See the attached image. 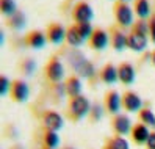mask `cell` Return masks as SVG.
<instances>
[{"label": "cell", "instance_id": "obj_1", "mask_svg": "<svg viewBox=\"0 0 155 149\" xmlns=\"http://www.w3.org/2000/svg\"><path fill=\"white\" fill-rule=\"evenodd\" d=\"M91 105H89V102L86 97L83 96H77V97H72L71 99V104H69V111H71V115L74 116V118H83L89 110Z\"/></svg>", "mask_w": 155, "mask_h": 149}, {"label": "cell", "instance_id": "obj_2", "mask_svg": "<svg viewBox=\"0 0 155 149\" xmlns=\"http://www.w3.org/2000/svg\"><path fill=\"white\" fill-rule=\"evenodd\" d=\"M45 74H47V77L52 80V82H60L64 76V68H63V64L58 58H52L47 66H45Z\"/></svg>", "mask_w": 155, "mask_h": 149}, {"label": "cell", "instance_id": "obj_3", "mask_svg": "<svg viewBox=\"0 0 155 149\" xmlns=\"http://www.w3.org/2000/svg\"><path fill=\"white\" fill-rule=\"evenodd\" d=\"M114 14H116V19L122 27H129L133 22V13L127 3H117L114 8Z\"/></svg>", "mask_w": 155, "mask_h": 149}, {"label": "cell", "instance_id": "obj_4", "mask_svg": "<svg viewBox=\"0 0 155 149\" xmlns=\"http://www.w3.org/2000/svg\"><path fill=\"white\" fill-rule=\"evenodd\" d=\"M72 16H74V19H75L78 24L89 22L91 19H93V10H91V6H89L88 3L80 2V3H77V5H75Z\"/></svg>", "mask_w": 155, "mask_h": 149}, {"label": "cell", "instance_id": "obj_5", "mask_svg": "<svg viewBox=\"0 0 155 149\" xmlns=\"http://www.w3.org/2000/svg\"><path fill=\"white\" fill-rule=\"evenodd\" d=\"M28 86H27V83L22 82V80H16L11 83V96L14 100L17 102H25L28 99Z\"/></svg>", "mask_w": 155, "mask_h": 149}, {"label": "cell", "instance_id": "obj_6", "mask_svg": "<svg viewBox=\"0 0 155 149\" xmlns=\"http://www.w3.org/2000/svg\"><path fill=\"white\" fill-rule=\"evenodd\" d=\"M146 46H147V38H146V35L143 33H138V32H132L129 35V47L135 52H141L146 49Z\"/></svg>", "mask_w": 155, "mask_h": 149}, {"label": "cell", "instance_id": "obj_7", "mask_svg": "<svg viewBox=\"0 0 155 149\" xmlns=\"http://www.w3.org/2000/svg\"><path fill=\"white\" fill-rule=\"evenodd\" d=\"M122 104L129 111H138L143 105V100L138 94H135V93H125L122 96Z\"/></svg>", "mask_w": 155, "mask_h": 149}, {"label": "cell", "instance_id": "obj_8", "mask_svg": "<svg viewBox=\"0 0 155 149\" xmlns=\"http://www.w3.org/2000/svg\"><path fill=\"white\" fill-rule=\"evenodd\" d=\"M117 74H119V80L124 85H130L135 80V69L129 63H122L121 66L117 68Z\"/></svg>", "mask_w": 155, "mask_h": 149}, {"label": "cell", "instance_id": "obj_9", "mask_svg": "<svg viewBox=\"0 0 155 149\" xmlns=\"http://www.w3.org/2000/svg\"><path fill=\"white\" fill-rule=\"evenodd\" d=\"M44 126L47 127L49 130H60L63 127V119L58 113L55 111H47V113L44 115Z\"/></svg>", "mask_w": 155, "mask_h": 149}, {"label": "cell", "instance_id": "obj_10", "mask_svg": "<svg viewBox=\"0 0 155 149\" xmlns=\"http://www.w3.org/2000/svg\"><path fill=\"white\" fill-rule=\"evenodd\" d=\"M47 36H49L50 42L58 44V42H61V41L68 36V32L63 29L60 24H52V25L49 27V30H47Z\"/></svg>", "mask_w": 155, "mask_h": 149}, {"label": "cell", "instance_id": "obj_11", "mask_svg": "<svg viewBox=\"0 0 155 149\" xmlns=\"http://www.w3.org/2000/svg\"><path fill=\"white\" fill-rule=\"evenodd\" d=\"M89 39H91V46H93L94 49L104 50L107 47V44H108V35L104 30H96Z\"/></svg>", "mask_w": 155, "mask_h": 149}, {"label": "cell", "instance_id": "obj_12", "mask_svg": "<svg viewBox=\"0 0 155 149\" xmlns=\"http://www.w3.org/2000/svg\"><path fill=\"white\" fill-rule=\"evenodd\" d=\"M105 104H107V108L110 113H117L121 108V97L117 94V91H110L107 94V99H105Z\"/></svg>", "mask_w": 155, "mask_h": 149}, {"label": "cell", "instance_id": "obj_13", "mask_svg": "<svg viewBox=\"0 0 155 149\" xmlns=\"http://www.w3.org/2000/svg\"><path fill=\"white\" fill-rule=\"evenodd\" d=\"M113 126H114V130L119 135H125V134H129V130H130V119L124 115H119V116L114 118Z\"/></svg>", "mask_w": 155, "mask_h": 149}, {"label": "cell", "instance_id": "obj_14", "mask_svg": "<svg viewBox=\"0 0 155 149\" xmlns=\"http://www.w3.org/2000/svg\"><path fill=\"white\" fill-rule=\"evenodd\" d=\"M149 130H147V127H146L144 124H136L135 127H133V132H132V137H133V140L138 144H141V143H147V140H149Z\"/></svg>", "mask_w": 155, "mask_h": 149}, {"label": "cell", "instance_id": "obj_15", "mask_svg": "<svg viewBox=\"0 0 155 149\" xmlns=\"http://www.w3.org/2000/svg\"><path fill=\"white\" fill-rule=\"evenodd\" d=\"M27 44L31 46L33 49H42L45 46V36L41 32H31L28 36H27Z\"/></svg>", "mask_w": 155, "mask_h": 149}, {"label": "cell", "instance_id": "obj_16", "mask_svg": "<svg viewBox=\"0 0 155 149\" xmlns=\"http://www.w3.org/2000/svg\"><path fill=\"white\" fill-rule=\"evenodd\" d=\"M102 80L105 83H114L117 79H119V74H117V69L113 66V64H107V66L102 69Z\"/></svg>", "mask_w": 155, "mask_h": 149}, {"label": "cell", "instance_id": "obj_17", "mask_svg": "<svg viewBox=\"0 0 155 149\" xmlns=\"http://www.w3.org/2000/svg\"><path fill=\"white\" fill-rule=\"evenodd\" d=\"M66 91L71 97H77L80 96V91H81V82L77 77H71L66 83Z\"/></svg>", "mask_w": 155, "mask_h": 149}, {"label": "cell", "instance_id": "obj_18", "mask_svg": "<svg viewBox=\"0 0 155 149\" xmlns=\"http://www.w3.org/2000/svg\"><path fill=\"white\" fill-rule=\"evenodd\" d=\"M66 39L71 46H74V47H78V46L83 42V38H81V35L77 29V25L74 27H71V29L68 30V36H66Z\"/></svg>", "mask_w": 155, "mask_h": 149}, {"label": "cell", "instance_id": "obj_19", "mask_svg": "<svg viewBox=\"0 0 155 149\" xmlns=\"http://www.w3.org/2000/svg\"><path fill=\"white\" fill-rule=\"evenodd\" d=\"M113 46L116 50H122L125 46H129V36H125L122 32L113 33Z\"/></svg>", "mask_w": 155, "mask_h": 149}, {"label": "cell", "instance_id": "obj_20", "mask_svg": "<svg viewBox=\"0 0 155 149\" xmlns=\"http://www.w3.org/2000/svg\"><path fill=\"white\" fill-rule=\"evenodd\" d=\"M135 11L140 17H147L150 13V6L147 0H135Z\"/></svg>", "mask_w": 155, "mask_h": 149}, {"label": "cell", "instance_id": "obj_21", "mask_svg": "<svg viewBox=\"0 0 155 149\" xmlns=\"http://www.w3.org/2000/svg\"><path fill=\"white\" fill-rule=\"evenodd\" d=\"M0 8H2V13L6 16H13L17 13L14 0H0Z\"/></svg>", "mask_w": 155, "mask_h": 149}, {"label": "cell", "instance_id": "obj_22", "mask_svg": "<svg viewBox=\"0 0 155 149\" xmlns=\"http://www.w3.org/2000/svg\"><path fill=\"white\" fill-rule=\"evenodd\" d=\"M44 141H45V146H47L49 149H53V147H57V146H58L60 138H58V135L53 132V130H49V132L45 134Z\"/></svg>", "mask_w": 155, "mask_h": 149}, {"label": "cell", "instance_id": "obj_23", "mask_svg": "<svg viewBox=\"0 0 155 149\" xmlns=\"http://www.w3.org/2000/svg\"><path fill=\"white\" fill-rule=\"evenodd\" d=\"M77 29H78V32H80V35H81V38L83 39H86V38H91L93 36V27H91V24L89 22H83V24H77Z\"/></svg>", "mask_w": 155, "mask_h": 149}, {"label": "cell", "instance_id": "obj_24", "mask_svg": "<svg viewBox=\"0 0 155 149\" xmlns=\"http://www.w3.org/2000/svg\"><path fill=\"white\" fill-rule=\"evenodd\" d=\"M11 27H14V29H24L25 27V16L22 13L17 11L16 14L11 16Z\"/></svg>", "mask_w": 155, "mask_h": 149}, {"label": "cell", "instance_id": "obj_25", "mask_svg": "<svg viewBox=\"0 0 155 149\" xmlns=\"http://www.w3.org/2000/svg\"><path fill=\"white\" fill-rule=\"evenodd\" d=\"M140 118H141V121H143V123H146L147 126H152V127H155V115L152 113L150 110H141Z\"/></svg>", "mask_w": 155, "mask_h": 149}, {"label": "cell", "instance_id": "obj_26", "mask_svg": "<svg viewBox=\"0 0 155 149\" xmlns=\"http://www.w3.org/2000/svg\"><path fill=\"white\" fill-rule=\"evenodd\" d=\"M108 147H110V149H129V143H127L124 138L116 137V138L111 140V143H110Z\"/></svg>", "mask_w": 155, "mask_h": 149}, {"label": "cell", "instance_id": "obj_27", "mask_svg": "<svg viewBox=\"0 0 155 149\" xmlns=\"http://www.w3.org/2000/svg\"><path fill=\"white\" fill-rule=\"evenodd\" d=\"M78 72H80L83 77H91V76L94 74V66H93V64H91L89 61H86V63L83 64V66L80 68V71H78Z\"/></svg>", "mask_w": 155, "mask_h": 149}, {"label": "cell", "instance_id": "obj_28", "mask_svg": "<svg viewBox=\"0 0 155 149\" xmlns=\"http://www.w3.org/2000/svg\"><path fill=\"white\" fill-rule=\"evenodd\" d=\"M10 86H11V85H10V82H8V79H6L5 76L0 77V94L5 96V94H6V91H8V88H10Z\"/></svg>", "mask_w": 155, "mask_h": 149}, {"label": "cell", "instance_id": "obj_29", "mask_svg": "<svg viewBox=\"0 0 155 149\" xmlns=\"http://www.w3.org/2000/svg\"><path fill=\"white\" fill-rule=\"evenodd\" d=\"M147 30H149V25L146 24L144 21H140L138 24L135 25V30H133V32H138V33H143V35H146V33H147Z\"/></svg>", "mask_w": 155, "mask_h": 149}, {"label": "cell", "instance_id": "obj_30", "mask_svg": "<svg viewBox=\"0 0 155 149\" xmlns=\"http://www.w3.org/2000/svg\"><path fill=\"white\" fill-rule=\"evenodd\" d=\"M33 69H35V61L33 60H27L24 63V71L27 74H33Z\"/></svg>", "mask_w": 155, "mask_h": 149}, {"label": "cell", "instance_id": "obj_31", "mask_svg": "<svg viewBox=\"0 0 155 149\" xmlns=\"http://www.w3.org/2000/svg\"><path fill=\"white\" fill-rule=\"evenodd\" d=\"M149 32H150V38H152V41L155 42V16L150 19V22H149Z\"/></svg>", "mask_w": 155, "mask_h": 149}, {"label": "cell", "instance_id": "obj_32", "mask_svg": "<svg viewBox=\"0 0 155 149\" xmlns=\"http://www.w3.org/2000/svg\"><path fill=\"white\" fill-rule=\"evenodd\" d=\"M93 113H94V119L102 118V107H100V105H96L94 110H93Z\"/></svg>", "mask_w": 155, "mask_h": 149}, {"label": "cell", "instance_id": "obj_33", "mask_svg": "<svg viewBox=\"0 0 155 149\" xmlns=\"http://www.w3.org/2000/svg\"><path fill=\"white\" fill-rule=\"evenodd\" d=\"M147 147H149V149H155V134H150V135H149Z\"/></svg>", "mask_w": 155, "mask_h": 149}, {"label": "cell", "instance_id": "obj_34", "mask_svg": "<svg viewBox=\"0 0 155 149\" xmlns=\"http://www.w3.org/2000/svg\"><path fill=\"white\" fill-rule=\"evenodd\" d=\"M152 61H153V64H155V52L152 53Z\"/></svg>", "mask_w": 155, "mask_h": 149}, {"label": "cell", "instance_id": "obj_35", "mask_svg": "<svg viewBox=\"0 0 155 149\" xmlns=\"http://www.w3.org/2000/svg\"><path fill=\"white\" fill-rule=\"evenodd\" d=\"M125 2H129V0H121V3H125Z\"/></svg>", "mask_w": 155, "mask_h": 149}, {"label": "cell", "instance_id": "obj_36", "mask_svg": "<svg viewBox=\"0 0 155 149\" xmlns=\"http://www.w3.org/2000/svg\"><path fill=\"white\" fill-rule=\"evenodd\" d=\"M107 149H110V147H107Z\"/></svg>", "mask_w": 155, "mask_h": 149}, {"label": "cell", "instance_id": "obj_37", "mask_svg": "<svg viewBox=\"0 0 155 149\" xmlns=\"http://www.w3.org/2000/svg\"><path fill=\"white\" fill-rule=\"evenodd\" d=\"M45 149H49V147H45Z\"/></svg>", "mask_w": 155, "mask_h": 149}, {"label": "cell", "instance_id": "obj_38", "mask_svg": "<svg viewBox=\"0 0 155 149\" xmlns=\"http://www.w3.org/2000/svg\"><path fill=\"white\" fill-rule=\"evenodd\" d=\"M68 149H71V147H68Z\"/></svg>", "mask_w": 155, "mask_h": 149}, {"label": "cell", "instance_id": "obj_39", "mask_svg": "<svg viewBox=\"0 0 155 149\" xmlns=\"http://www.w3.org/2000/svg\"><path fill=\"white\" fill-rule=\"evenodd\" d=\"M17 149H19V147H17Z\"/></svg>", "mask_w": 155, "mask_h": 149}]
</instances>
